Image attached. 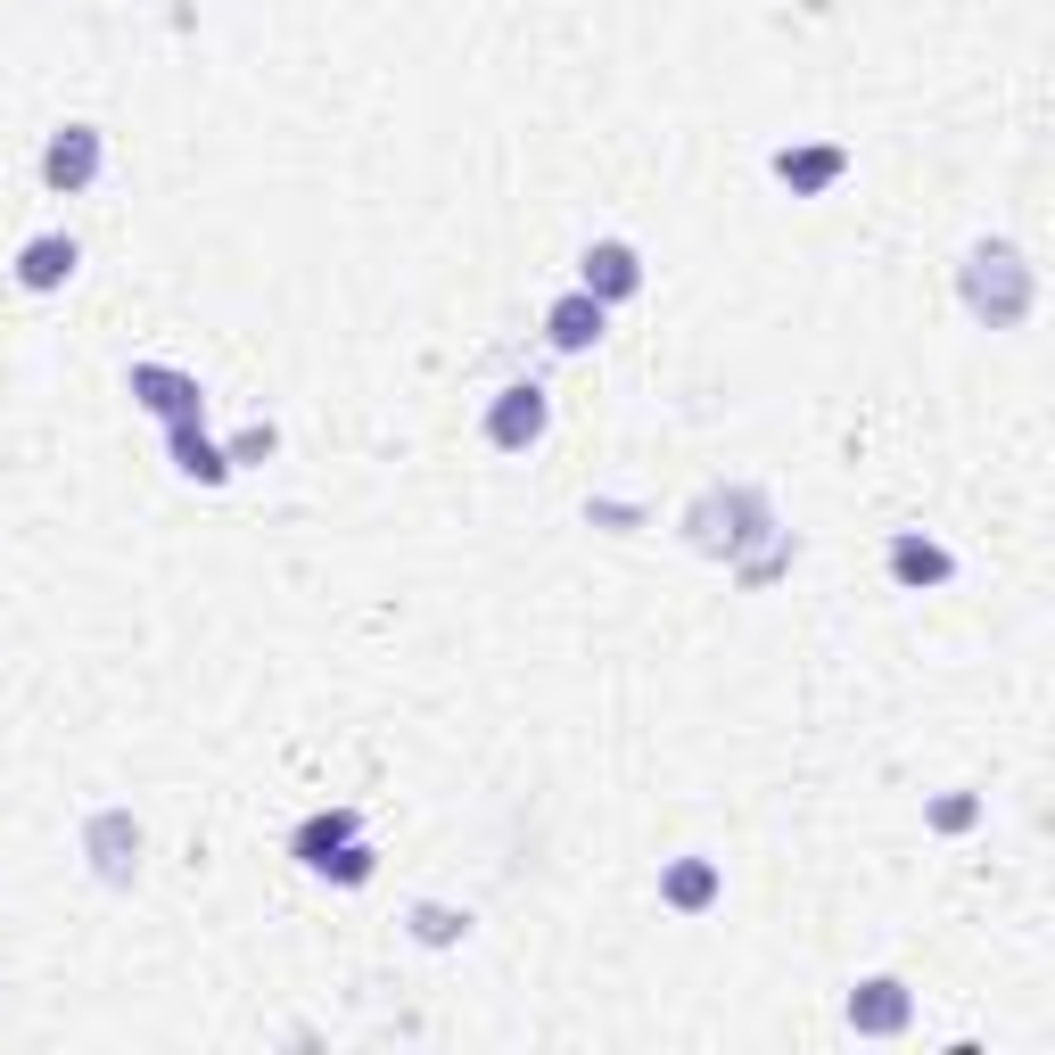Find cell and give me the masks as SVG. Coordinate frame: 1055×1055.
Returning a JSON list of instances; mask_svg holds the SVG:
<instances>
[{
  "mask_svg": "<svg viewBox=\"0 0 1055 1055\" xmlns=\"http://www.w3.org/2000/svg\"><path fill=\"white\" fill-rule=\"evenodd\" d=\"M50 174H58V182L91 174V141H58V149H50Z\"/></svg>",
  "mask_w": 1055,
  "mask_h": 1055,
  "instance_id": "6da1fadb",
  "label": "cell"
},
{
  "mask_svg": "<svg viewBox=\"0 0 1055 1055\" xmlns=\"http://www.w3.org/2000/svg\"><path fill=\"white\" fill-rule=\"evenodd\" d=\"M58 272H66V248H33L25 256V281H58Z\"/></svg>",
  "mask_w": 1055,
  "mask_h": 1055,
  "instance_id": "7a4b0ae2",
  "label": "cell"
},
{
  "mask_svg": "<svg viewBox=\"0 0 1055 1055\" xmlns=\"http://www.w3.org/2000/svg\"><path fill=\"white\" fill-rule=\"evenodd\" d=\"M594 264H602V289H627V256H619V248H602Z\"/></svg>",
  "mask_w": 1055,
  "mask_h": 1055,
  "instance_id": "3957f363",
  "label": "cell"
}]
</instances>
